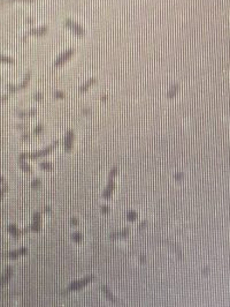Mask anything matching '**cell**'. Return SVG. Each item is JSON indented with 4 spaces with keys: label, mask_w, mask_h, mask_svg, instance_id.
I'll return each instance as SVG.
<instances>
[{
    "label": "cell",
    "mask_w": 230,
    "mask_h": 307,
    "mask_svg": "<svg viewBox=\"0 0 230 307\" xmlns=\"http://www.w3.org/2000/svg\"><path fill=\"white\" fill-rule=\"evenodd\" d=\"M73 140H74L73 130H68V132H67V135H66V141H64V148H66V151H70V150H71Z\"/></svg>",
    "instance_id": "5"
},
{
    "label": "cell",
    "mask_w": 230,
    "mask_h": 307,
    "mask_svg": "<svg viewBox=\"0 0 230 307\" xmlns=\"http://www.w3.org/2000/svg\"><path fill=\"white\" fill-rule=\"evenodd\" d=\"M19 127H20L21 129H23V128H26V125H19Z\"/></svg>",
    "instance_id": "34"
},
{
    "label": "cell",
    "mask_w": 230,
    "mask_h": 307,
    "mask_svg": "<svg viewBox=\"0 0 230 307\" xmlns=\"http://www.w3.org/2000/svg\"><path fill=\"white\" fill-rule=\"evenodd\" d=\"M26 252H28L26 248H21L20 250H16L14 253H11V256L12 257H16V256H19V255H21V254H26Z\"/></svg>",
    "instance_id": "13"
},
{
    "label": "cell",
    "mask_w": 230,
    "mask_h": 307,
    "mask_svg": "<svg viewBox=\"0 0 230 307\" xmlns=\"http://www.w3.org/2000/svg\"><path fill=\"white\" fill-rule=\"evenodd\" d=\"M94 279V276H88V277H85L83 279H79V281H75L73 282L66 289V290H63L61 291V294H66V293H68V292H71V291H76V290H79V289H82L83 286H85L88 283H90L91 281H93Z\"/></svg>",
    "instance_id": "1"
},
{
    "label": "cell",
    "mask_w": 230,
    "mask_h": 307,
    "mask_svg": "<svg viewBox=\"0 0 230 307\" xmlns=\"http://www.w3.org/2000/svg\"><path fill=\"white\" fill-rule=\"evenodd\" d=\"M40 132H43V126H42V125L37 126V127H36V129H35V133H36V134H39Z\"/></svg>",
    "instance_id": "24"
},
{
    "label": "cell",
    "mask_w": 230,
    "mask_h": 307,
    "mask_svg": "<svg viewBox=\"0 0 230 307\" xmlns=\"http://www.w3.org/2000/svg\"><path fill=\"white\" fill-rule=\"evenodd\" d=\"M7 1H14V0H7ZM21 1H29V2H31V1H35V0H21Z\"/></svg>",
    "instance_id": "32"
},
{
    "label": "cell",
    "mask_w": 230,
    "mask_h": 307,
    "mask_svg": "<svg viewBox=\"0 0 230 307\" xmlns=\"http://www.w3.org/2000/svg\"><path fill=\"white\" fill-rule=\"evenodd\" d=\"M66 26L68 27V28H70L71 30H74V31L76 32L77 35H79V36H84V30L78 26V24L74 23L73 21H70V20H67V21H66Z\"/></svg>",
    "instance_id": "4"
},
{
    "label": "cell",
    "mask_w": 230,
    "mask_h": 307,
    "mask_svg": "<svg viewBox=\"0 0 230 307\" xmlns=\"http://www.w3.org/2000/svg\"><path fill=\"white\" fill-rule=\"evenodd\" d=\"M129 232H130V229L129 228H126L124 230H122V231H120V232H114V233H112L110 234V238L112 239H114V238H119V237H127L128 234H129Z\"/></svg>",
    "instance_id": "8"
},
{
    "label": "cell",
    "mask_w": 230,
    "mask_h": 307,
    "mask_svg": "<svg viewBox=\"0 0 230 307\" xmlns=\"http://www.w3.org/2000/svg\"><path fill=\"white\" fill-rule=\"evenodd\" d=\"M0 60L1 61H6V63H9V64H13L14 61L12 60V59H9V58H7V57H1L0 56Z\"/></svg>",
    "instance_id": "21"
},
{
    "label": "cell",
    "mask_w": 230,
    "mask_h": 307,
    "mask_svg": "<svg viewBox=\"0 0 230 307\" xmlns=\"http://www.w3.org/2000/svg\"><path fill=\"white\" fill-rule=\"evenodd\" d=\"M127 218H128V221H130V222H134V221L137 218V213L134 211V210H130V211L128 213V215H127Z\"/></svg>",
    "instance_id": "12"
},
{
    "label": "cell",
    "mask_w": 230,
    "mask_h": 307,
    "mask_svg": "<svg viewBox=\"0 0 230 307\" xmlns=\"http://www.w3.org/2000/svg\"><path fill=\"white\" fill-rule=\"evenodd\" d=\"M73 54H74V50H73V49H70V50H68V51H66L63 54H61V56L57 59V61H55V66H60V65H62V64L64 63L66 60H68V59L71 57Z\"/></svg>",
    "instance_id": "3"
},
{
    "label": "cell",
    "mask_w": 230,
    "mask_h": 307,
    "mask_svg": "<svg viewBox=\"0 0 230 307\" xmlns=\"http://www.w3.org/2000/svg\"><path fill=\"white\" fill-rule=\"evenodd\" d=\"M57 146H58V141H54L51 146H48L47 148H45V149L37 151V152H33V154H22L21 156H20V158H21V159H23V158H32V159H35V158H38V157L46 156L47 154L51 152Z\"/></svg>",
    "instance_id": "2"
},
{
    "label": "cell",
    "mask_w": 230,
    "mask_h": 307,
    "mask_svg": "<svg viewBox=\"0 0 230 307\" xmlns=\"http://www.w3.org/2000/svg\"><path fill=\"white\" fill-rule=\"evenodd\" d=\"M70 222H71V224H73V225H77V224H78V221H77L76 218H71V221H70Z\"/></svg>",
    "instance_id": "29"
},
{
    "label": "cell",
    "mask_w": 230,
    "mask_h": 307,
    "mask_svg": "<svg viewBox=\"0 0 230 307\" xmlns=\"http://www.w3.org/2000/svg\"><path fill=\"white\" fill-rule=\"evenodd\" d=\"M71 238H73V240H75L76 243H81V241H82V239H83V237H82V233H79V232H75V233H73Z\"/></svg>",
    "instance_id": "14"
},
{
    "label": "cell",
    "mask_w": 230,
    "mask_h": 307,
    "mask_svg": "<svg viewBox=\"0 0 230 307\" xmlns=\"http://www.w3.org/2000/svg\"><path fill=\"white\" fill-rule=\"evenodd\" d=\"M54 96H55L57 98H63V97H64V94H63V93H59V91H57V93L54 94Z\"/></svg>",
    "instance_id": "23"
},
{
    "label": "cell",
    "mask_w": 230,
    "mask_h": 307,
    "mask_svg": "<svg viewBox=\"0 0 230 307\" xmlns=\"http://www.w3.org/2000/svg\"><path fill=\"white\" fill-rule=\"evenodd\" d=\"M83 112L85 113V114H86V113H90L91 111H90V109H84V110H83Z\"/></svg>",
    "instance_id": "31"
},
{
    "label": "cell",
    "mask_w": 230,
    "mask_h": 307,
    "mask_svg": "<svg viewBox=\"0 0 230 307\" xmlns=\"http://www.w3.org/2000/svg\"><path fill=\"white\" fill-rule=\"evenodd\" d=\"M101 211H102V213H105V214H106V213H109V208H108L107 206H102V207H101Z\"/></svg>",
    "instance_id": "25"
},
{
    "label": "cell",
    "mask_w": 230,
    "mask_h": 307,
    "mask_svg": "<svg viewBox=\"0 0 230 307\" xmlns=\"http://www.w3.org/2000/svg\"><path fill=\"white\" fill-rule=\"evenodd\" d=\"M175 178H176V180H181V179L183 178V173H177V174L175 176Z\"/></svg>",
    "instance_id": "26"
},
{
    "label": "cell",
    "mask_w": 230,
    "mask_h": 307,
    "mask_svg": "<svg viewBox=\"0 0 230 307\" xmlns=\"http://www.w3.org/2000/svg\"><path fill=\"white\" fill-rule=\"evenodd\" d=\"M101 290H102V292L105 293L106 298H108L110 301H113V302H116V301H117V300L115 299V297L113 296V293L109 291V289H108L107 286H101Z\"/></svg>",
    "instance_id": "9"
},
{
    "label": "cell",
    "mask_w": 230,
    "mask_h": 307,
    "mask_svg": "<svg viewBox=\"0 0 230 307\" xmlns=\"http://www.w3.org/2000/svg\"><path fill=\"white\" fill-rule=\"evenodd\" d=\"M116 173H117V169H116V167H113L112 171H110V173H109V179H113V178L116 176Z\"/></svg>",
    "instance_id": "19"
},
{
    "label": "cell",
    "mask_w": 230,
    "mask_h": 307,
    "mask_svg": "<svg viewBox=\"0 0 230 307\" xmlns=\"http://www.w3.org/2000/svg\"><path fill=\"white\" fill-rule=\"evenodd\" d=\"M44 211H46V213H48V211H51V209H50V208H45V209H44Z\"/></svg>",
    "instance_id": "35"
},
{
    "label": "cell",
    "mask_w": 230,
    "mask_h": 307,
    "mask_svg": "<svg viewBox=\"0 0 230 307\" xmlns=\"http://www.w3.org/2000/svg\"><path fill=\"white\" fill-rule=\"evenodd\" d=\"M32 218H33V222H40V214H39V213H35Z\"/></svg>",
    "instance_id": "20"
},
{
    "label": "cell",
    "mask_w": 230,
    "mask_h": 307,
    "mask_svg": "<svg viewBox=\"0 0 230 307\" xmlns=\"http://www.w3.org/2000/svg\"><path fill=\"white\" fill-rule=\"evenodd\" d=\"M36 114V110H31L29 112H20L19 115L20 117H29V115H35Z\"/></svg>",
    "instance_id": "16"
},
{
    "label": "cell",
    "mask_w": 230,
    "mask_h": 307,
    "mask_svg": "<svg viewBox=\"0 0 230 307\" xmlns=\"http://www.w3.org/2000/svg\"><path fill=\"white\" fill-rule=\"evenodd\" d=\"M40 167H42L43 170H51V169H52V165H51L50 163L44 162V163H40Z\"/></svg>",
    "instance_id": "17"
},
{
    "label": "cell",
    "mask_w": 230,
    "mask_h": 307,
    "mask_svg": "<svg viewBox=\"0 0 230 307\" xmlns=\"http://www.w3.org/2000/svg\"><path fill=\"white\" fill-rule=\"evenodd\" d=\"M46 31H47V27L44 26L42 28H38V29H32L26 35H38V36H42L44 34H46Z\"/></svg>",
    "instance_id": "7"
},
{
    "label": "cell",
    "mask_w": 230,
    "mask_h": 307,
    "mask_svg": "<svg viewBox=\"0 0 230 307\" xmlns=\"http://www.w3.org/2000/svg\"><path fill=\"white\" fill-rule=\"evenodd\" d=\"M39 185H40V181H39L38 179H36V180H33V181H32V187L37 188L38 186H39Z\"/></svg>",
    "instance_id": "22"
},
{
    "label": "cell",
    "mask_w": 230,
    "mask_h": 307,
    "mask_svg": "<svg viewBox=\"0 0 230 307\" xmlns=\"http://www.w3.org/2000/svg\"><path fill=\"white\" fill-rule=\"evenodd\" d=\"M146 224H147V222H146V221H144V222H141V225H139V229H143V228H145V226H146Z\"/></svg>",
    "instance_id": "27"
},
{
    "label": "cell",
    "mask_w": 230,
    "mask_h": 307,
    "mask_svg": "<svg viewBox=\"0 0 230 307\" xmlns=\"http://www.w3.org/2000/svg\"><path fill=\"white\" fill-rule=\"evenodd\" d=\"M115 188V184L113 181V179H109V181H108V185H107V187L105 189V192L102 193V196L105 199H109L112 196V192L114 191Z\"/></svg>",
    "instance_id": "6"
},
{
    "label": "cell",
    "mask_w": 230,
    "mask_h": 307,
    "mask_svg": "<svg viewBox=\"0 0 230 307\" xmlns=\"http://www.w3.org/2000/svg\"><path fill=\"white\" fill-rule=\"evenodd\" d=\"M177 90H178V86H174V87L169 90V93H168L167 96H168V97H170V98L174 97V96L176 95V93H177Z\"/></svg>",
    "instance_id": "15"
},
{
    "label": "cell",
    "mask_w": 230,
    "mask_h": 307,
    "mask_svg": "<svg viewBox=\"0 0 230 307\" xmlns=\"http://www.w3.org/2000/svg\"><path fill=\"white\" fill-rule=\"evenodd\" d=\"M141 262H145L146 257H145V256H141Z\"/></svg>",
    "instance_id": "33"
},
{
    "label": "cell",
    "mask_w": 230,
    "mask_h": 307,
    "mask_svg": "<svg viewBox=\"0 0 230 307\" xmlns=\"http://www.w3.org/2000/svg\"><path fill=\"white\" fill-rule=\"evenodd\" d=\"M33 98H35V99H42L43 96H42V94H36L35 96H33Z\"/></svg>",
    "instance_id": "28"
},
{
    "label": "cell",
    "mask_w": 230,
    "mask_h": 307,
    "mask_svg": "<svg viewBox=\"0 0 230 307\" xmlns=\"http://www.w3.org/2000/svg\"><path fill=\"white\" fill-rule=\"evenodd\" d=\"M96 82H97V80H96V79H91V80H89L86 83L84 84V86H82V87L78 89V91H79V93H84V91H86V90H88V89H89L92 84L96 83Z\"/></svg>",
    "instance_id": "11"
},
{
    "label": "cell",
    "mask_w": 230,
    "mask_h": 307,
    "mask_svg": "<svg viewBox=\"0 0 230 307\" xmlns=\"http://www.w3.org/2000/svg\"><path fill=\"white\" fill-rule=\"evenodd\" d=\"M29 79H30V73H26V78H24V81H23V83L20 84L19 87H11V90L12 91H16L17 89H22V88H26V86H28V82H29Z\"/></svg>",
    "instance_id": "10"
},
{
    "label": "cell",
    "mask_w": 230,
    "mask_h": 307,
    "mask_svg": "<svg viewBox=\"0 0 230 307\" xmlns=\"http://www.w3.org/2000/svg\"><path fill=\"white\" fill-rule=\"evenodd\" d=\"M21 167L26 172H31V167L29 166L28 164H26V163H21Z\"/></svg>",
    "instance_id": "18"
},
{
    "label": "cell",
    "mask_w": 230,
    "mask_h": 307,
    "mask_svg": "<svg viewBox=\"0 0 230 307\" xmlns=\"http://www.w3.org/2000/svg\"><path fill=\"white\" fill-rule=\"evenodd\" d=\"M22 139H24V140H28V139H29V134H24V135L22 136Z\"/></svg>",
    "instance_id": "30"
}]
</instances>
